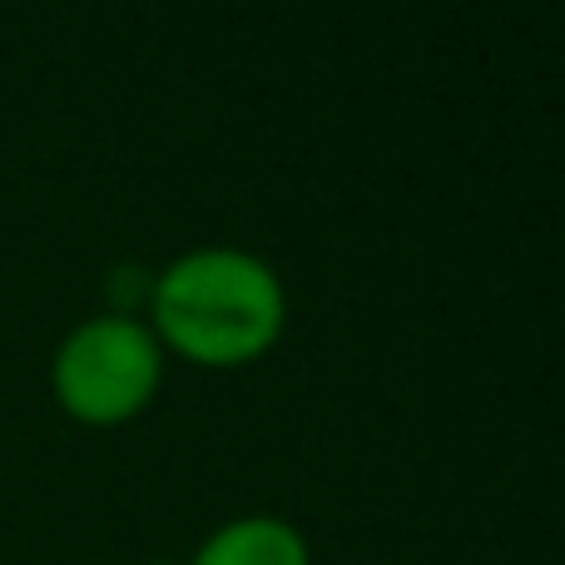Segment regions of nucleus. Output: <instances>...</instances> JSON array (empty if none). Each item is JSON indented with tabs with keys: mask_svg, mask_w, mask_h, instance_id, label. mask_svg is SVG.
I'll return each mask as SVG.
<instances>
[{
	"mask_svg": "<svg viewBox=\"0 0 565 565\" xmlns=\"http://www.w3.org/2000/svg\"><path fill=\"white\" fill-rule=\"evenodd\" d=\"M164 382V348L149 322L129 312L85 318L50 362V392L79 427H125L154 402Z\"/></svg>",
	"mask_w": 565,
	"mask_h": 565,
	"instance_id": "f03ea898",
	"label": "nucleus"
},
{
	"mask_svg": "<svg viewBox=\"0 0 565 565\" xmlns=\"http://www.w3.org/2000/svg\"><path fill=\"white\" fill-rule=\"evenodd\" d=\"M282 282L244 248H199L154 278L149 332L199 367H244L282 332Z\"/></svg>",
	"mask_w": 565,
	"mask_h": 565,
	"instance_id": "f257e3e1",
	"label": "nucleus"
},
{
	"mask_svg": "<svg viewBox=\"0 0 565 565\" xmlns=\"http://www.w3.org/2000/svg\"><path fill=\"white\" fill-rule=\"evenodd\" d=\"M149 565H184V561H149Z\"/></svg>",
	"mask_w": 565,
	"mask_h": 565,
	"instance_id": "20e7f679",
	"label": "nucleus"
},
{
	"mask_svg": "<svg viewBox=\"0 0 565 565\" xmlns=\"http://www.w3.org/2000/svg\"><path fill=\"white\" fill-rule=\"evenodd\" d=\"M184 565H312V551L282 516H234L209 531Z\"/></svg>",
	"mask_w": 565,
	"mask_h": 565,
	"instance_id": "7ed1b4c3",
	"label": "nucleus"
}]
</instances>
